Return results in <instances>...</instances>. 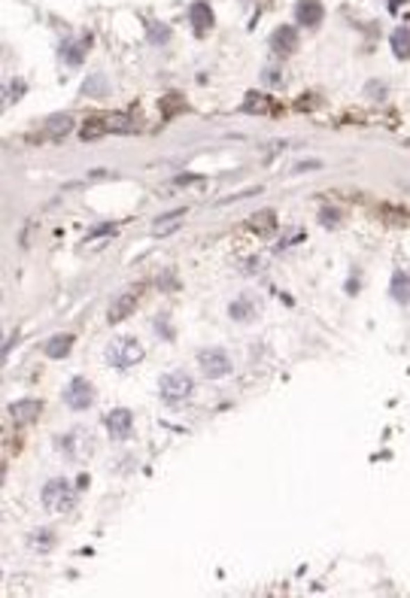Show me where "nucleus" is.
I'll return each instance as SVG.
<instances>
[{"mask_svg": "<svg viewBox=\"0 0 410 598\" xmlns=\"http://www.w3.org/2000/svg\"><path fill=\"white\" fill-rule=\"evenodd\" d=\"M134 131V122L122 113H110V115H95V119L82 122V140H95L100 134H128Z\"/></svg>", "mask_w": 410, "mask_h": 598, "instance_id": "nucleus-1", "label": "nucleus"}, {"mask_svg": "<svg viewBox=\"0 0 410 598\" xmlns=\"http://www.w3.org/2000/svg\"><path fill=\"white\" fill-rule=\"evenodd\" d=\"M140 359H143V346H140L134 337L113 340L110 350H107V362H110L113 368H131V364H137Z\"/></svg>", "mask_w": 410, "mask_h": 598, "instance_id": "nucleus-2", "label": "nucleus"}, {"mask_svg": "<svg viewBox=\"0 0 410 598\" xmlns=\"http://www.w3.org/2000/svg\"><path fill=\"white\" fill-rule=\"evenodd\" d=\"M43 504L52 513H67L73 510V504H77V495H73V489L64 483V480H49L43 486Z\"/></svg>", "mask_w": 410, "mask_h": 598, "instance_id": "nucleus-3", "label": "nucleus"}, {"mask_svg": "<svg viewBox=\"0 0 410 598\" xmlns=\"http://www.w3.org/2000/svg\"><path fill=\"white\" fill-rule=\"evenodd\" d=\"M158 389H161L164 401H186V398L191 395V377L186 371H171V373H164L161 377Z\"/></svg>", "mask_w": 410, "mask_h": 598, "instance_id": "nucleus-4", "label": "nucleus"}, {"mask_svg": "<svg viewBox=\"0 0 410 598\" xmlns=\"http://www.w3.org/2000/svg\"><path fill=\"white\" fill-rule=\"evenodd\" d=\"M198 364H200V373H204L207 380H219L231 371V359L225 350H200Z\"/></svg>", "mask_w": 410, "mask_h": 598, "instance_id": "nucleus-5", "label": "nucleus"}, {"mask_svg": "<svg viewBox=\"0 0 410 598\" xmlns=\"http://www.w3.org/2000/svg\"><path fill=\"white\" fill-rule=\"evenodd\" d=\"M64 401L70 410H86V407H91V401H95V389H91L88 380L77 377L70 386L64 389Z\"/></svg>", "mask_w": 410, "mask_h": 598, "instance_id": "nucleus-6", "label": "nucleus"}, {"mask_svg": "<svg viewBox=\"0 0 410 598\" xmlns=\"http://www.w3.org/2000/svg\"><path fill=\"white\" fill-rule=\"evenodd\" d=\"M107 431L116 437V440H125L131 435V422H134V417H131V410H125V407H116L113 413H107Z\"/></svg>", "mask_w": 410, "mask_h": 598, "instance_id": "nucleus-7", "label": "nucleus"}, {"mask_svg": "<svg viewBox=\"0 0 410 598\" xmlns=\"http://www.w3.org/2000/svg\"><path fill=\"white\" fill-rule=\"evenodd\" d=\"M40 410H43V404L40 401H13L10 407H6V413H10V419L15 422V426H28V422H33L40 417Z\"/></svg>", "mask_w": 410, "mask_h": 598, "instance_id": "nucleus-8", "label": "nucleus"}, {"mask_svg": "<svg viewBox=\"0 0 410 598\" xmlns=\"http://www.w3.org/2000/svg\"><path fill=\"white\" fill-rule=\"evenodd\" d=\"M271 46L277 49L280 55H292L298 49V31L292 28V24H280V28L274 31V37H271Z\"/></svg>", "mask_w": 410, "mask_h": 598, "instance_id": "nucleus-9", "label": "nucleus"}, {"mask_svg": "<svg viewBox=\"0 0 410 598\" xmlns=\"http://www.w3.org/2000/svg\"><path fill=\"white\" fill-rule=\"evenodd\" d=\"M295 15H298L301 24H307V28H316V24L325 19V10H322L320 0H298Z\"/></svg>", "mask_w": 410, "mask_h": 598, "instance_id": "nucleus-10", "label": "nucleus"}, {"mask_svg": "<svg viewBox=\"0 0 410 598\" xmlns=\"http://www.w3.org/2000/svg\"><path fill=\"white\" fill-rule=\"evenodd\" d=\"M134 307H137V298L134 295H119L110 304V310H107V322H110V325H119V322H125L134 313Z\"/></svg>", "mask_w": 410, "mask_h": 598, "instance_id": "nucleus-11", "label": "nucleus"}, {"mask_svg": "<svg viewBox=\"0 0 410 598\" xmlns=\"http://www.w3.org/2000/svg\"><path fill=\"white\" fill-rule=\"evenodd\" d=\"M73 128V119L67 113H61V115H52V119H46V124H43V134H40V140H61L67 131Z\"/></svg>", "mask_w": 410, "mask_h": 598, "instance_id": "nucleus-12", "label": "nucleus"}, {"mask_svg": "<svg viewBox=\"0 0 410 598\" xmlns=\"http://www.w3.org/2000/svg\"><path fill=\"white\" fill-rule=\"evenodd\" d=\"M189 19H191V28H195V34H207V31L213 28V10L207 3H195L189 10Z\"/></svg>", "mask_w": 410, "mask_h": 598, "instance_id": "nucleus-13", "label": "nucleus"}, {"mask_svg": "<svg viewBox=\"0 0 410 598\" xmlns=\"http://www.w3.org/2000/svg\"><path fill=\"white\" fill-rule=\"evenodd\" d=\"M246 225H249V231H255V234H267V231L277 228V213L274 210H258V213L249 216Z\"/></svg>", "mask_w": 410, "mask_h": 598, "instance_id": "nucleus-14", "label": "nucleus"}, {"mask_svg": "<svg viewBox=\"0 0 410 598\" xmlns=\"http://www.w3.org/2000/svg\"><path fill=\"white\" fill-rule=\"evenodd\" d=\"M182 216H186V210H173V213H167V216H161V219L155 222L152 225V234L155 237H167V234H173L180 225H182Z\"/></svg>", "mask_w": 410, "mask_h": 598, "instance_id": "nucleus-15", "label": "nucleus"}, {"mask_svg": "<svg viewBox=\"0 0 410 598\" xmlns=\"http://www.w3.org/2000/svg\"><path fill=\"white\" fill-rule=\"evenodd\" d=\"M70 350H73V337L70 334H55V337L46 340V355H52V359H64Z\"/></svg>", "mask_w": 410, "mask_h": 598, "instance_id": "nucleus-16", "label": "nucleus"}, {"mask_svg": "<svg viewBox=\"0 0 410 598\" xmlns=\"http://www.w3.org/2000/svg\"><path fill=\"white\" fill-rule=\"evenodd\" d=\"M392 298L401 304H410V273L407 270H398L392 277Z\"/></svg>", "mask_w": 410, "mask_h": 598, "instance_id": "nucleus-17", "label": "nucleus"}, {"mask_svg": "<svg viewBox=\"0 0 410 598\" xmlns=\"http://www.w3.org/2000/svg\"><path fill=\"white\" fill-rule=\"evenodd\" d=\"M61 58L70 67H77V64H82V58H86V43L82 40H67L61 46Z\"/></svg>", "mask_w": 410, "mask_h": 598, "instance_id": "nucleus-18", "label": "nucleus"}, {"mask_svg": "<svg viewBox=\"0 0 410 598\" xmlns=\"http://www.w3.org/2000/svg\"><path fill=\"white\" fill-rule=\"evenodd\" d=\"M255 313H258V304H253V298H237V301L231 304V316L237 322L255 319Z\"/></svg>", "mask_w": 410, "mask_h": 598, "instance_id": "nucleus-19", "label": "nucleus"}, {"mask_svg": "<svg viewBox=\"0 0 410 598\" xmlns=\"http://www.w3.org/2000/svg\"><path fill=\"white\" fill-rule=\"evenodd\" d=\"M107 91H110V82L100 76V73H91V76L82 82V95L86 97H107Z\"/></svg>", "mask_w": 410, "mask_h": 598, "instance_id": "nucleus-20", "label": "nucleus"}, {"mask_svg": "<svg viewBox=\"0 0 410 598\" xmlns=\"http://www.w3.org/2000/svg\"><path fill=\"white\" fill-rule=\"evenodd\" d=\"M392 52H395V58H410V28L392 31Z\"/></svg>", "mask_w": 410, "mask_h": 598, "instance_id": "nucleus-21", "label": "nucleus"}, {"mask_svg": "<svg viewBox=\"0 0 410 598\" xmlns=\"http://www.w3.org/2000/svg\"><path fill=\"white\" fill-rule=\"evenodd\" d=\"M274 106H271V101H267L265 95H246V101H244V113H271Z\"/></svg>", "mask_w": 410, "mask_h": 598, "instance_id": "nucleus-22", "label": "nucleus"}, {"mask_svg": "<svg viewBox=\"0 0 410 598\" xmlns=\"http://www.w3.org/2000/svg\"><path fill=\"white\" fill-rule=\"evenodd\" d=\"M182 106H186V104H182L177 95H167L164 101H161V110H164V115H173L177 110H182Z\"/></svg>", "mask_w": 410, "mask_h": 598, "instance_id": "nucleus-23", "label": "nucleus"}, {"mask_svg": "<svg viewBox=\"0 0 410 598\" xmlns=\"http://www.w3.org/2000/svg\"><path fill=\"white\" fill-rule=\"evenodd\" d=\"M320 168H322V161H298L292 170L295 173H310V170H320Z\"/></svg>", "mask_w": 410, "mask_h": 598, "instance_id": "nucleus-24", "label": "nucleus"}, {"mask_svg": "<svg viewBox=\"0 0 410 598\" xmlns=\"http://www.w3.org/2000/svg\"><path fill=\"white\" fill-rule=\"evenodd\" d=\"M149 37H152V40H158V43H164V40L171 37V31H167V28H161V24H158V28H152V34H149Z\"/></svg>", "mask_w": 410, "mask_h": 598, "instance_id": "nucleus-25", "label": "nucleus"}, {"mask_svg": "<svg viewBox=\"0 0 410 598\" xmlns=\"http://www.w3.org/2000/svg\"><path fill=\"white\" fill-rule=\"evenodd\" d=\"M322 222H329V225H334V222H338V213H334V210H322Z\"/></svg>", "mask_w": 410, "mask_h": 598, "instance_id": "nucleus-26", "label": "nucleus"}, {"mask_svg": "<svg viewBox=\"0 0 410 598\" xmlns=\"http://www.w3.org/2000/svg\"><path fill=\"white\" fill-rule=\"evenodd\" d=\"M267 82H280V73H274V70H267V76H265Z\"/></svg>", "mask_w": 410, "mask_h": 598, "instance_id": "nucleus-27", "label": "nucleus"}]
</instances>
